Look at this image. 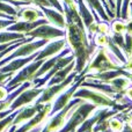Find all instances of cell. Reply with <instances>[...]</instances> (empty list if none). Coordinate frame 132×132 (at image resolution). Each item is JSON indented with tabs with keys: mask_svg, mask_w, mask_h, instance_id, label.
Here are the masks:
<instances>
[{
	"mask_svg": "<svg viewBox=\"0 0 132 132\" xmlns=\"http://www.w3.org/2000/svg\"><path fill=\"white\" fill-rule=\"evenodd\" d=\"M82 102H84V100H81V98L73 97L71 100V102L66 105L64 109L56 112L55 115H52L51 117H49L46 119L45 125H44V128L42 129L41 132H58L65 125L66 121L70 117L71 111L74 109V107H77L78 104H80Z\"/></svg>",
	"mask_w": 132,
	"mask_h": 132,
	"instance_id": "obj_5",
	"label": "cell"
},
{
	"mask_svg": "<svg viewBox=\"0 0 132 132\" xmlns=\"http://www.w3.org/2000/svg\"><path fill=\"white\" fill-rule=\"evenodd\" d=\"M125 55L126 59H130L132 57V35L130 34H124V46L122 50Z\"/></svg>",
	"mask_w": 132,
	"mask_h": 132,
	"instance_id": "obj_26",
	"label": "cell"
},
{
	"mask_svg": "<svg viewBox=\"0 0 132 132\" xmlns=\"http://www.w3.org/2000/svg\"><path fill=\"white\" fill-rule=\"evenodd\" d=\"M48 1H49V4H50V7H52V8H55V9H57V11L64 13L63 5H62V2H60V0H48Z\"/></svg>",
	"mask_w": 132,
	"mask_h": 132,
	"instance_id": "obj_31",
	"label": "cell"
},
{
	"mask_svg": "<svg viewBox=\"0 0 132 132\" xmlns=\"http://www.w3.org/2000/svg\"><path fill=\"white\" fill-rule=\"evenodd\" d=\"M72 51H71V49L68 48H65L64 50H62L58 55H56V56H52V57H50V58H48V59H45L43 62V64L41 65V67L38 68V71L36 72V74H35V78L34 79H37V78H42L45 73H48L49 71L51 70V68L55 66V64L58 62V60L60 59L62 57H64V56L66 55H68V53H71Z\"/></svg>",
	"mask_w": 132,
	"mask_h": 132,
	"instance_id": "obj_18",
	"label": "cell"
},
{
	"mask_svg": "<svg viewBox=\"0 0 132 132\" xmlns=\"http://www.w3.org/2000/svg\"><path fill=\"white\" fill-rule=\"evenodd\" d=\"M8 90H7V87L5 85H0V101H4L5 98L8 96Z\"/></svg>",
	"mask_w": 132,
	"mask_h": 132,
	"instance_id": "obj_35",
	"label": "cell"
},
{
	"mask_svg": "<svg viewBox=\"0 0 132 132\" xmlns=\"http://www.w3.org/2000/svg\"><path fill=\"white\" fill-rule=\"evenodd\" d=\"M38 55V51L35 53H32L31 56H28V57H21V58H15V59L8 62L7 64H5L4 66L0 67V72H5V73H14L15 74L18 71H20L23 66H26L27 64H29L30 62L35 59Z\"/></svg>",
	"mask_w": 132,
	"mask_h": 132,
	"instance_id": "obj_16",
	"label": "cell"
},
{
	"mask_svg": "<svg viewBox=\"0 0 132 132\" xmlns=\"http://www.w3.org/2000/svg\"><path fill=\"white\" fill-rule=\"evenodd\" d=\"M0 19H6V20H14V19H12V18H11V16L6 15V14L1 13V12H0Z\"/></svg>",
	"mask_w": 132,
	"mask_h": 132,
	"instance_id": "obj_40",
	"label": "cell"
},
{
	"mask_svg": "<svg viewBox=\"0 0 132 132\" xmlns=\"http://www.w3.org/2000/svg\"><path fill=\"white\" fill-rule=\"evenodd\" d=\"M49 23L45 18H42L37 21H23V20H16L14 23H12L9 27H7L6 30L14 32H20V34H27V32L31 31L32 29L37 28L41 24H45Z\"/></svg>",
	"mask_w": 132,
	"mask_h": 132,
	"instance_id": "obj_14",
	"label": "cell"
},
{
	"mask_svg": "<svg viewBox=\"0 0 132 132\" xmlns=\"http://www.w3.org/2000/svg\"><path fill=\"white\" fill-rule=\"evenodd\" d=\"M49 41L45 39H32V41L26 42L22 43L21 45H19L15 50H13L8 56L4 58V59L0 60V67L4 66L5 64H7L8 62L15 59V58H21V57H28V56H31L32 53L39 51Z\"/></svg>",
	"mask_w": 132,
	"mask_h": 132,
	"instance_id": "obj_8",
	"label": "cell"
},
{
	"mask_svg": "<svg viewBox=\"0 0 132 132\" xmlns=\"http://www.w3.org/2000/svg\"><path fill=\"white\" fill-rule=\"evenodd\" d=\"M126 116H128V121H126V122H131L132 121V108L129 110V112H128V115H126Z\"/></svg>",
	"mask_w": 132,
	"mask_h": 132,
	"instance_id": "obj_41",
	"label": "cell"
},
{
	"mask_svg": "<svg viewBox=\"0 0 132 132\" xmlns=\"http://www.w3.org/2000/svg\"><path fill=\"white\" fill-rule=\"evenodd\" d=\"M18 111H19V109L15 110V111H13L12 114H9L8 116H6V117L0 119V132H6L8 130L9 126L13 124V121H14V118H15Z\"/></svg>",
	"mask_w": 132,
	"mask_h": 132,
	"instance_id": "obj_25",
	"label": "cell"
},
{
	"mask_svg": "<svg viewBox=\"0 0 132 132\" xmlns=\"http://www.w3.org/2000/svg\"><path fill=\"white\" fill-rule=\"evenodd\" d=\"M78 73L75 71H73L70 75L67 77V79L64 80L63 82L57 85H53V86H44V89L42 92V94L38 96L35 103L37 104H44V103H51L60 93L67 89L73 82L75 81V78H77Z\"/></svg>",
	"mask_w": 132,
	"mask_h": 132,
	"instance_id": "obj_7",
	"label": "cell"
},
{
	"mask_svg": "<svg viewBox=\"0 0 132 132\" xmlns=\"http://www.w3.org/2000/svg\"><path fill=\"white\" fill-rule=\"evenodd\" d=\"M131 0H123L122 2V8H121V15H119V19L122 20H128L129 19V14H128V11H129V5H130Z\"/></svg>",
	"mask_w": 132,
	"mask_h": 132,
	"instance_id": "obj_29",
	"label": "cell"
},
{
	"mask_svg": "<svg viewBox=\"0 0 132 132\" xmlns=\"http://www.w3.org/2000/svg\"><path fill=\"white\" fill-rule=\"evenodd\" d=\"M14 1H23V2H29L28 0H14Z\"/></svg>",
	"mask_w": 132,
	"mask_h": 132,
	"instance_id": "obj_44",
	"label": "cell"
},
{
	"mask_svg": "<svg viewBox=\"0 0 132 132\" xmlns=\"http://www.w3.org/2000/svg\"><path fill=\"white\" fill-rule=\"evenodd\" d=\"M64 15L66 19L65 27V39L68 48L74 55V71L79 74L87 63L90 60V57L95 52V44H93L87 34V29L80 19L77 5L66 6L63 5Z\"/></svg>",
	"mask_w": 132,
	"mask_h": 132,
	"instance_id": "obj_1",
	"label": "cell"
},
{
	"mask_svg": "<svg viewBox=\"0 0 132 132\" xmlns=\"http://www.w3.org/2000/svg\"><path fill=\"white\" fill-rule=\"evenodd\" d=\"M123 67L125 68V70L130 71V72H132V57L130 58V59H128V62L125 63V64L123 65Z\"/></svg>",
	"mask_w": 132,
	"mask_h": 132,
	"instance_id": "obj_38",
	"label": "cell"
},
{
	"mask_svg": "<svg viewBox=\"0 0 132 132\" xmlns=\"http://www.w3.org/2000/svg\"><path fill=\"white\" fill-rule=\"evenodd\" d=\"M85 2H86V5L92 9V11L97 13L98 16H100L103 21L108 22V21L110 20V18L108 16L107 12H105V8L103 7L102 2H101L100 0H85Z\"/></svg>",
	"mask_w": 132,
	"mask_h": 132,
	"instance_id": "obj_22",
	"label": "cell"
},
{
	"mask_svg": "<svg viewBox=\"0 0 132 132\" xmlns=\"http://www.w3.org/2000/svg\"><path fill=\"white\" fill-rule=\"evenodd\" d=\"M14 75V73H5L0 72V85H6L9 80L12 79V77Z\"/></svg>",
	"mask_w": 132,
	"mask_h": 132,
	"instance_id": "obj_30",
	"label": "cell"
},
{
	"mask_svg": "<svg viewBox=\"0 0 132 132\" xmlns=\"http://www.w3.org/2000/svg\"><path fill=\"white\" fill-rule=\"evenodd\" d=\"M51 105H52V102L44 103L43 107L34 115V117H31L29 121L23 123L22 125L18 126L15 132H30L32 129H35L38 125H41L43 122H45L46 119H48L49 114H50V110H51Z\"/></svg>",
	"mask_w": 132,
	"mask_h": 132,
	"instance_id": "obj_11",
	"label": "cell"
},
{
	"mask_svg": "<svg viewBox=\"0 0 132 132\" xmlns=\"http://www.w3.org/2000/svg\"><path fill=\"white\" fill-rule=\"evenodd\" d=\"M44 87H29V88L24 89L22 93L19 94V96L13 101V103L11 104L9 109H12L13 111L18 109H21L23 107H27V105L34 104L35 101L38 98V96L42 94Z\"/></svg>",
	"mask_w": 132,
	"mask_h": 132,
	"instance_id": "obj_10",
	"label": "cell"
},
{
	"mask_svg": "<svg viewBox=\"0 0 132 132\" xmlns=\"http://www.w3.org/2000/svg\"><path fill=\"white\" fill-rule=\"evenodd\" d=\"M19 7H15L14 5L8 4V2L0 1V12L6 15L11 16L14 20H18V14H19Z\"/></svg>",
	"mask_w": 132,
	"mask_h": 132,
	"instance_id": "obj_24",
	"label": "cell"
},
{
	"mask_svg": "<svg viewBox=\"0 0 132 132\" xmlns=\"http://www.w3.org/2000/svg\"><path fill=\"white\" fill-rule=\"evenodd\" d=\"M73 97H78L81 100L86 101V102L93 103L97 108H109V109H114L117 111H125V110H130L132 105L130 103H121L114 97L107 95V94L98 92L96 89L88 88V87H82L80 86L79 88L75 90Z\"/></svg>",
	"mask_w": 132,
	"mask_h": 132,
	"instance_id": "obj_2",
	"label": "cell"
},
{
	"mask_svg": "<svg viewBox=\"0 0 132 132\" xmlns=\"http://www.w3.org/2000/svg\"><path fill=\"white\" fill-rule=\"evenodd\" d=\"M111 31L125 34V21L122 19H116L111 23Z\"/></svg>",
	"mask_w": 132,
	"mask_h": 132,
	"instance_id": "obj_28",
	"label": "cell"
},
{
	"mask_svg": "<svg viewBox=\"0 0 132 132\" xmlns=\"http://www.w3.org/2000/svg\"><path fill=\"white\" fill-rule=\"evenodd\" d=\"M45 60V59H44ZM44 60H37L34 59L32 62H30L29 64H27L26 66H23L20 71H18L16 74H14L12 77V79L7 82L5 86L7 87V90L8 93L13 92L14 89H16L20 85L24 84L28 81H32L35 78V74L38 71V68L41 67V65L43 64Z\"/></svg>",
	"mask_w": 132,
	"mask_h": 132,
	"instance_id": "obj_6",
	"label": "cell"
},
{
	"mask_svg": "<svg viewBox=\"0 0 132 132\" xmlns=\"http://www.w3.org/2000/svg\"><path fill=\"white\" fill-rule=\"evenodd\" d=\"M121 67L119 63L114 62L111 57L109 56L105 48H98L97 51L94 53V57L90 58L88 64L85 66V68L78 74V77H85L89 73H102L105 71L116 70Z\"/></svg>",
	"mask_w": 132,
	"mask_h": 132,
	"instance_id": "obj_3",
	"label": "cell"
},
{
	"mask_svg": "<svg viewBox=\"0 0 132 132\" xmlns=\"http://www.w3.org/2000/svg\"><path fill=\"white\" fill-rule=\"evenodd\" d=\"M128 14H129V16L132 19V1L130 2V5H129V11H128Z\"/></svg>",
	"mask_w": 132,
	"mask_h": 132,
	"instance_id": "obj_43",
	"label": "cell"
},
{
	"mask_svg": "<svg viewBox=\"0 0 132 132\" xmlns=\"http://www.w3.org/2000/svg\"><path fill=\"white\" fill-rule=\"evenodd\" d=\"M26 37L31 39H45V41H53V39L63 38L65 37V29H60L50 23L41 24L31 31L27 32Z\"/></svg>",
	"mask_w": 132,
	"mask_h": 132,
	"instance_id": "obj_9",
	"label": "cell"
},
{
	"mask_svg": "<svg viewBox=\"0 0 132 132\" xmlns=\"http://www.w3.org/2000/svg\"><path fill=\"white\" fill-rule=\"evenodd\" d=\"M101 2H102V5H103V7L105 8V11H107V14H108V16H109L110 19H112L115 16V14H114V12L110 9V7H109V4H108V0H100Z\"/></svg>",
	"mask_w": 132,
	"mask_h": 132,
	"instance_id": "obj_34",
	"label": "cell"
},
{
	"mask_svg": "<svg viewBox=\"0 0 132 132\" xmlns=\"http://www.w3.org/2000/svg\"><path fill=\"white\" fill-rule=\"evenodd\" d=\"M131 1H132V0H131Z\"/></svg>",
	"mask_w": 132,
	"mask_h": 132,
	"instance_id": "obj_46",
	"label": "cell"
},
{
	"mask_svg": "<svg viewBox=\"0 0 132 132\" xmlns=\"http://www.w3.org/2000/svg\"><path fill=\"white\" fill-rule=\"evenodd\" d=\"M73 60H74V55H73L72 52L68 53V55H66V56H64V57H62L48 73H45V74H44L42 78H37V79L32 80V81H31L32 85H34L35 87H44L46 84H48L49 80L53 77V74H55L57 71H59L60 68L65 67L66 65H68L71 62H73Z\"/></svg>",
	"mask_w": 132,
	"mask_h": 132,
	"instance_id": "obj_13",
	"label": "cell"
},
{
	"mask_svg": "<svg viewBox=\"0 0 132 132\" xmlns=\"http://www.w3.org/2000/svg\"><path fill=\"white\" fill-rule=\"evenodd\" d=\"M24 38H28V37L24 36V34L8 31V30H2V31H0V44L19 41V39H24Z\"/></svg>",
	"mask_w": 132,
	"mask_h": 132,
	"instance_id": "obj_23",
	"label": "cell"
},
{
	"mask_svg": "<svg viewBox=\"0 0 132 132\" xmlns=\"http://www.w3.org/2000/svg\"><path fill=\"white\" fill-rule=\"evenodd\" d=\"M108 124H109V130L111 132H119L122 130V128H123L124 122L121 118H118V117L112 116L111 118H109Z\"/></svg>",
	"mask_w": 132,
	"mask_h": 132,
	"instance_id": "obj_27",
	"label": "cell"
},
{
	"mask_svg": "<svg viewBox=\"0 0 132 132\" xmlns=\"http://www.w3.org/2000/svg\"><path fill=\"white\" fill-rule=\"evenodd\" d=\"M16 20H6V19H0V31H2V30H6L7 27H9V26L12 24V23H14Z\"/></svg>",
	"mask_w": 132,
	"mask_h": 132,
	"instance_id": "obj_33",
	"label": "cell"
},
{
	"mask_svg": "<svg viewBox=\"0 0 132 132\" xmlns=\"http://www.w3.org/2000/svg\"><path fill=\"white\" fill-rule=\"evenodd\" d=\"M42 18H44V14H43V12L41 11L39 7L36 8V7H31V6H24L19 9L18 20L37 21Z\"/></svg>",
	"mask_w": 132,
	"mask_h": 132,
	"instance_id": "obj_19",
	"label": "cell"
},
{
	"mask_svg": "<svg viewBox=\"0 0 132 132\" xmlns=\"http://www.w3.org/2000/svg\"><path fill=\"white\" fill-rule=\"evenodd\" d=\"M107 84H109L110 86L115 89V92H116L117 95L124 96L125 90L130 87V85H131V80L129 79V78H126L125 75H121V77H117V78H115V79L108 81Z\"/></svg>",
	"mask_w": 132,
	"mask_h": 132,
	"instance_id": "obj_21",
	"label": "cell"
},
{
	"mask_svg": "<svg viewBox=\"0 0 132 132\" xmlns=\"http://www.w3.org/2000/svg\"><path fill=\"white\" fill-rule=\"evenodd\" d=\"M39 8L43 12L44 18L48 20V22L50 24L55 26L57 28H60V29H65L66 19H65L64 13L52 8V7H39Z\"/></svg>",
	"mask_w": 132,
	"mask_h": 132,
	"instance_id": "obj_15",
	"label": "cell"
},
{
	"mask_svg": "<svg viewBox=\"0 0 132 132\" xmlns=\"http://www.w3.org/2000/svg\"><path fill=\"white\" fill-rule=\"evenodd\" d=\"M67 46V42H66L65 37L63 38H58V39H53V41H49L41 50L38 51V55L35 59L37 60H44L48 58L56 56L62 50Z\"/></svg>",
	"mask_w": 132,
	"mask_h": 132,
	"instance_id": "obj_12",
	"label": "cell"
},
{
	"mask_svg": "<svg viewBox=\"0 0 132 132\" xmlns=\"http://www.w3.org/2000/svg\"><path fill=\"white\" fill-rule=\"evenodd\" d=\"M96 109L97 107L95 104L84 101L82 103L74 107V109L71 111L70 117L67 118L65 125L58 132H75V130L82 124V122L88 118Z\"/></svg>",
	"mask_w": 132,
	"mask_h": 132,
	"instance_id": "obj_4",
	"label": "cell"
},
{
	"mask_svg": "<svg viewBox=\"0 0 132 132\" xmlns=\"http://www.w3.org/2000/svg\"><path fill=\"white\" fill-rule=\"evenodd\" d=\"M119 132H132V123L131 122H125Z\"/></svg>",
	"mask_w": 132,
	"mask_h": 132,
	"instance_id": "obj_36",
	"label": "cell"
},
{
	"mask_svg": "<svg viewBox=\"0 0 132 132\" xmlns=\"http://www.w3.org/2000/svg\"><path fill=\"white\" fill-rule=\"evenodd\" d=\"M28 1L36 7H50L48 0H28Z\"/></svg>",
	"mask_w": 132,
	"mask_h": 132,
	"instance_id": "obj_32",
	"label": "cell"
},
{
	"mask_svg": "<svg viewBox=\"0 0 132 132\" xmlns=\"http://www.w3.org/2000/svg\"><path fill=\"white\" fill-rule=\"evenodd\" d=\"M74 66H75V62L73 60V62H71L68 65H66L65 67L60 68L59 71H57V72L53 74V77L49 80L48 84H46L45 86H53V85H57V84L63 82L64 80L67 79L68 75L74 71Z\"/></svg>",
	"mask_w": 132,
	"mask_h": 132,
	"instance_id": "obj_20",
	"label": "cell"
},
{
	"mask_svg": "<svg viewBox=\"0 0 132 132\" xmlns=\"http://www.w3.org/2000/svg\"><path fill=\"white\" fill-rule=\"evenodd\" d=\"M62 5H66V6H72V5H77V0H60Z\"/></svg>",
	"mask_w": 132,
	"mask_h": 132,
	"instance_id": "obj_39",
	"label": "cell"
},
{
	"mask_svg": "<svg viewBox=\"0 0 132 132\" xmlns=\"http://www.w3.org/2000/svg\"><path fill=\"white\" fill-rule=\"evenodd\" d=\"M125 32L132 35V19H130V20H128L125 22Z\"/></svg>",
	"mask_w": 132,
	"mask_h": 132,
	"instance_id": "obj_37",
	"label": "cell"
},
{
	"mask_svg": "<svg viewBox=\"0 0 132 132\" xmlns=\"http://www.w3.org/2000/svg\"><path fill=\"white\" fill-rule=\"evenodd\" d=\"M85 132H93V130H88V131H85Z\"/></svg>",
	"mask_w": 132,
	"mask_h": 132,
	"instance_id": "obj_45",
	"label": "cell"
},
{
	"mask_svg": "<svg viewBox=\"0 0 132 132\" xmlns=\"http://www.w3.org/2000/svg\"><path fill=\"white\" fill-rule=\"evenodd\" d=\"M16 128H18V126H16V125H13V124H12V125L9 126V129H8V130H7L6 132H15Z\"/></svg>",
	"mask_w": 132,
	"mask_h": 132,
	"instance_id": "obj_42",
	"label": "cell"
},
{
	"mask_svg": "<svg viewBox=\"0 0 132 132\" xmlns=\"http://www.w3.org/2000/svg\"><path fill=\"white\" fill-rule=\"evenodd\" d=\"M42 107H43V104L34 103V104H30V105H27V107H23V108H21V109H19L18 114H16L15 118H14V121H13V125H16V126L22 125L23 123L29 121L31 117H34V115L36 114Z\"/></svg>",
	"mask_w": 132,
	"mask_h": 132,
	"instance_id": "obj_17",
	"label": "cell"
}]
</instances>
